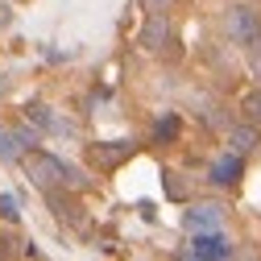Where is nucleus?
I'll return each instance as SVG.
<instances>
[{
    "label": "nucleus",
    "instance_id": "obj_4",
    "mask_svg": "<svg viewBox=\"0 0 261 261\" xmlns=\"http://www.w3.org/2000/svg\"><path fill=\"white\" fill-rule=\"evenodd\" d=\"M228 145H232L241 158H245V153H253V149L261 145V124L245 116L241 124H232V128H228Z\"/></svg>",
    "mask_w": 261,
    "mask_h": 261
},
{
    "label": "nucleus",
    "instance_id": "obj_9",
    "mask_svg": "<svg viewBox=\"0 0 261 261\" xmlns=\"http://www.w3.org/2000/svg\"><path fill=\"white\" fill-rule=\"evenodd\" d=\"M178 133H182V116H174V112L153 124V141H174Z\"/></svg>",
    "mask_w": 261,
    "mask_h": 261
},
{
    "label": "nucleus",
    "instance_id": "obj_10",
    "mask_svg": "<svg viewBox=\"0 0 261 261\" xmlns=\"http://www.w3.org/2000/svg\"><path fill=\"white\" fill-rule=\"evenodd\" d=\"M241 112H245L249 120H257V124H261V87H253V91H245V95H241Z\"/></svg>",
    "mask_w": 261,
    "mask_h": 261
},
{
    "label": "nucleus",
    "instance_id": "obj_2",
    "mask_svg": "<svg viewBox=\"0 0 261 261\" xmlns=\"http://www.w3.org/2000/svg\"><path fill=\"white\" fill-rule=\"evenodd\" d=\"M228 34H232L237 46L249 50V46L261 38V17H257V9H253V5H237L232 13H228Z\"/></svg>",
    "mask_w": 261,
    "mask_h": 261
},
{
    "label": "nucleus",
    "instance_id": "obj_11",
    "mask_svg": "<svg viewBox=\"0 0 261 261\" xmlns=\"http://www.w3.org/2000/svg\"><path fill=\"white\" fill-rule=\"evenodd\" d=\"M17 216H21V203L13 199V195H0V220H9V224H13Z\"/></svg>",
    "mask_w": 261,
    "mask_h": 261
},
{
    "label": "nucleus",
    "instance_id": "obj_7",
    "mask_svg": "<svg viewBox=\"0 0 261 261\" xmlns=\"http://www.w3.org/2000/svg\"><path fill=\"white\" fill-rule=\"evenodd\" d=\"M128 153H133V145H128V141H104V145H91V158L100 162V166H116V162H124Z\"/></svg>",
    "mask_w": 261,
    "mask_h": 261
},
{
    "label": "nucleus",
    "instance_id": "obj_14",
    "mask_svg": "<svg viewBox=\"0 0 261 261\" xmlns=\"http://www.w3.org/2000/svg\"><path fill=\"white\" fill-rule=\"evenodd\" d=\"M249 67H253V75L261 79V38H257V42L249 46Z\"/></svg>",
    "mask_w": 261,
    "mask_h": 261
},
{
    "label": "nucleus",
    "instance_id": "obj_6",
    "mask_svg": "<svg viewBox=\"0 0 261 261\" xmlns=\"http://www.w3.org/2000/svg\"><path fill=\"white\" fill-rule=\"evenodd\" d=\"M170 42V21H166V13H149L145 17V29H141V46L145 50H162Z\"/></svg>",
    "mask_w": 261,
    "mask_h": 261
},
{
    "label": "nucleus",
    "instance_id": "obj_12",
    "mask_svg": "<svg viewBox=\"0 0 261 261\" xmlns=\"http://www.w3.org/2000/svg\"><path fill=\"white\" fill-rule=\"evenodd\" d=\"M29 120H34L38 128H54V116H50V108H42V104L29 108Z\"/></svg>",
    "mask_w": 261,
    "mask_h": 261
},
{
    "label": "nucleus",
    "instance_id": "obj_1",
    "mask_svg": "<svg viewBox=\"0 0 261 261\" xmlns=\"http://www.w3.org/2000/svg\"><path fill=\"white\" fill-rule=\"evenodd\" d=\"M25 174H29V182L34 187H42V191H54V187H87L83 178H79V170H71L67 162H58V158H50V153H42V149H29L25 153Z\"/></svg>",
    "mask_w": 261,
    "mask_h": 261
},
{
    "label": "nucleus",
    "instance_id": "obj_13",
    "mask_svg": "<svg viewBox=\"0 0 261 261\" xmlns=\"http://www.w3.org/2000/svg\"><path fill=\"white\" fill-rule=\"evenodd\" d=\"M17 149H21V145H17V137L0 128V158H17Z\"/></svg>",
    "mask_w": 261,
    "mask_h": 261
},
{
    "label": "nucleus",
    "instance_id": "obj_15",
    "mask_svg": "<svg viewBox=\"0 0 261 261\" xmlns=\"http://www.w3.org/2000/svg\"><path fill=\"white\" fill-rule=\"evenodd\" d=\"M145 5H149V13H166V9L174 5V0H145Z\"/></svg>",
    "mask_w": 261,
    "mask_h": 261
},
{
    "label": "nucleus",
    "instance_id": "obj_3",
    "mask_svg": "<svg viewBox=\"0 0 261 261\" xmlns=\"http://www.w3.org/2000/svg\"><path fill=\"white\" fill-rule=\"evenodd\" d=\"M191 257H199V261H220V257H232V241L220 237L216 228L212 232H199L191 241Z\"/></svg>",
    "mask_w": 261,
    "mask_h": 261
},
{
    "label": "nucleus",
    "instance_id": "obj_8",
    "mask_svg": "<svg viewBox=\"0 0 261 261\" xmlns=\"http://www.w3.org/2000/svg\"><path fill=\"white\" fill-rule=\"evenodd\" d=\"M224 216V207H212V203H199L187 212V228H195V232H203V228H216Z\"/></svg>",
    "mask_w": 261,
    "mask_h": 261
},
{
    "label": "nucleus",
    "instance_id": "obj_5",
    "mask_svg": "<svg viewBox=\"0 0 261 261\" xmlns=\"http://www.w3.org/2000/svg\"><path fill=\"white\" fill-rule=\"evenodd\" d=\"M241 170H245V162H241L237 149H232V153H220V158L212 162V182H216V187H237V182H241Z\"/></svg>",
    "mask_w": 261,
    "mask_h": 261
}]
</instances>
